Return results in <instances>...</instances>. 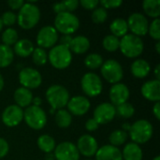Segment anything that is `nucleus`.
Masks as SVG:
<instances>
[{
    "mask_svg": "<svg viewBox=\"0 0 160 160\" xmlns=\"http://www.w3.org/2000/svg\"><path fill=\"white\" fill-rule=\"evenodd\" d=\"M40 19V11L38 6L32 2H27L19 9L17 21L23 29H31L36 26Z\"/></svg>",
    "mask_w": 160,
    "mask_h": 160,
    "instance_id": "1",
    "label": "nucleus"
},
{
    "mask_svg": "<svg viewBox=\"0 0 160 160\" xmlns=\"http://www.w3.org/2000/svg\"><path fill=\"white\" fill-rule=\"evenodd\" d=\"M119 49L125 56L135 58L142 54L144 49V44L140 37L133 34H127L120 39Z\"/></svg>",
    "mask_w": 160,
    "mask_h": 160,
    "instance_id": "2",
    "label": "nucleus"
},
{
    "mask_svg": "<svg viewBox=\"0 0 160 160\" xmlns=\"http://www.w3.org/2000/svg\"><path fill=\"white\" fill-rule=\"evenodd\" d=\"M153 126L152 124L144 119L136 121L130 126L129 135L131 140L136 144H143L147 142L153 136Z\"/></svg>",
    "mask_w": 160,
    "mask_h": 160,
    "instance_id": "3",
    "label": "nucleus"
},
{
    "mask_svg": "<svg viewBox=\"0 0 160 160\" xmlns=\"http://www.w3.org/2000/svg\"><path fill=\"white\" fill-rule=\"evenodd\" d=\"M80 26L78 17L71 12L58 13L54 19V28L63 35H71L75 33Z\"/></svg>",
    "mask_w": 160,
    "mask_h": 160,
    "instance_id": "4",
    "label": "nucleus"
},
{
    "mask_svg": "<svg viewBox=\"0 0 160 160\" xmlns=\"http://www.w3.org/2000/svg\"><path fill=\"white\" fill-rule=\"evenodd\" d=\"M48 58L53 68L57 69H65L70 65L72 61V54L68 48L59 44L51 49Z\"/></svg>",
    "mask_w": 160,
    "mask_h": 160,
    "instance_id": "5",
    "label": "nucleus"
},
{
    "mask_svg": "<svg viewBox=\"0 0 160 160\" xmlns=\"http://www.w3.org/2000/svg\"><path fill=\"white\" fill-rule=\"evenodd\" d=\"M46 98L52 106V109L61 110L67 106L69 100V93L64 86L54 84L47 89Z\"/></svg>",
    "mask_w": 160,
    "mask_h": 160,
    "instance_id": "6",
    "label": "nucleus"
},
{
    "mask_svg": "<svg viewBox=\"0 0 160 160\" xmlns=\"http://www.w3.org/2000/svg\"><path fill=\"white\" fill-rule=\"evenodd\" d=\"M23 119L26 125L35 130L42 129L47 123V116L45 112L38 106L31 105L23 112Z\"/></svg>",
    "mask_w": 160,
    "mask_h": 160,
    "instance_id": "7",
    "label": "nucleus"
},
{
    "mask_svg": "<svg viewBox=\"0 0 160 160\" xmlns=\"http://www.w3.org/2000/svg\"><path fill=\"white\" fill-rule=\"evenodd\" d=\"M100 68L101 74L107 82L115 84L123 79V68L116 60L109 59L105 61Z\"/></svg>",
    "mask_w": 160,
    "mask_h": 160,
    "instance_id": "8",
    "label": "nucleus"
},
{
    "mask_svg": "<svg viewBox=\"0 0 160 160\" xmlns=\"http://www.w3.org/2000/svg\"><path fill=\"white\" fill-rule=\"evenodd\" d=\"M83 93L88 97H97L102 92V82L98 75L93 72L85 73L81 81Z\"/></svg>",
    "mask_w": 160,
    "mask_h": 160,
    "instance_id": "9",
    "label": "nucleus"
},
{
    "mask_svg": "<svg viewBox=\"0 0 160 160\" xmlns=\"http://www.w3.org/2000/svg\"><path fill=\"white\" fill-rule=\"evenodd\" d=\"M19 82L22 87L26 89L38 88L42 82V77L39 71L32 68H24L19 73Z\"/></svg>",
    "mask_w": 160,
    "mask_h": 160,
    "instance_id": "10",
    "label": "nucleus"
},
{
    "mask_svg": "<svg viewBox=\"0 0 160 160\" xmlns=\"http://www.w3.org/2000/svg\"><path fill=\"white\" fill-rule=\"evenodd\" d=\"M127 22H128V29H130L132 34L137 37L145 36L148 33L149 22L147 18L142 13L139 12L132 13L128 17Z\"/></svg>",
    "mask_w": 160,
    "mask_h": 160,
    "instance_id": "11",
    "label": "nucleus"
},
{
    "mask_svg": "<svg viewBox=\"0 0 160 160\" xmlns=\"http://www.w3.org/2000/svg\"><path fill=\"white\" fill-rule=\"evenodd\" d=\"M58 33L53 26H43L38 33L37 43L39 48H52L58 40Z\"/></svg>",
    "mask_w": 160,
    "mask_h": 160,
    "instance_id": "12",
    "label": "nucleus"
},
{
    "mask_svg": "<svg viewBox=\"0 0 160 160\" xmlns=\"http://www.w3.org/2000/svg\"><path fill=\"white\" fill-rule=\"evenodd\" d=\"M53 156L56 160H79L80 158L77 146L70 142H64L55 146Z\"/></svg>",
    "mask_w": 160,
    "mask_h": 160,
    "instance_id": "13",
    "label": "nucleus"
},
{
    "mask_svg": "<svg viewBox=\"0 0 160 160\" xmlns=\"http://www.w3.org/2000/svg\"><path fill=\"white\" fill-rule=\"evenodd\" d=\"M23 120V111L17 105L8 106L2 113V122L9 128L18 126Z\"/></svg>",
    "mask_w": 160,
    "mask_h": 160,
    "instance_id": "14",
    "label": "nucleus"
},
{
    "mask_svg": "<svg viewBox=\"0 0 160 160\" xmlns=\"http://www.w3.org/2000/svg\"><path fill=\"white\" fill-rule=\"evenodd\" d=\"M115 114V107L111 103L104 102L97 106V108L95 109L94 119L98 123V125H104L113 120Z\"/></svg>",
    "mask_w": 160,
    "mask_h": 160,
    "instance_id": "15",
    "label": "nucleus"
},
{
    "mask_svg": "<svg viewBox=\"0 0 160 160\" xmlns=\"http://www.w3.org/2000/svg\"><path fill=\"white\" fill-rule=\"evenodd\" d=\"M67 106L70 114L82 116L89 111L91 105L87 98L82 96H76L69 98Z\"/></svg>",
    "mask_w": 160,
    "mask_h": 160,
    "instance_id": "16",
    "label": "nucleus"
},
{
    "mask_svg": "<svg viewBox=\"0 0 160 160\" xmlns=\"http://www.w3.org/2000/svg\"><path fill=\"white\" fill-rule=\"evenodd\" d=\"M77 149L79 153H81L84 157H93L96 155L98 149V144L97 140L92 137L91 135L85 134L82 135L77 143Z\"/></svg>",
    "mask_w": 160,
    "mask_h": 160,
    "instance_id": "17",
    "label": "nucleus"
},
{
    "mask_svg": "<svg viewBox=\"0 0 160 160\" xmlns=\"http://www.w3.org/2000/svg\"><path fill=\"white\" fill-rule=\"evenodd\" d=\"M129 89L124 83H115L112 86L110 90V99L112 101V105H121L126 103L129 98Z\"/></svg>",
    "mask_w": 160,
    "mask_h": 160,
    "instance_id": "18",
    "label": "nucleus"
},
{
    "mask_svg": "<svg viewBox=\"0 0 160 160\" xmlns=\"http://www.w3.org/2000/svg\"><path fill=\"white\" fill-rule=\"evenodd\" d=\"M142 95L150 101L158 102L160 100V81L151 80L142 86Z\"/></svg>",
    "mask_w": 160,
    "mask_h": 160,
    "instance_id": "19",
    "label": "nucleus"
},
{
    "mask_svg": "<svg viewBox=\"0 0 160 160\" xmlns=\"http://www.w3.org/2000/svg\"><path fill=\"white\" fill-rule=\"evenodd\" d=\"M96 160H123L122 152L119 148L111 144L103 145L98 149Z\"/></svg>",
    "mask_w": 160,
    "mask_h": 160,
    "instance_id": "20",
    "label": "nucleus"
},
{
    "mask_svg": "<svg viewBox=\"0 0 160 160\" xmlns=\"http://www.w3.org/2000/svg\"><path fill=\"white\" fill-rule=\"evenodd\" d=\"M14 100L20 108L29 107L33 100V94L29 89L19 87L14 92Z\"/></svg>",
    "mask_w": 160,
    "mask_h": 160,
    "instance_id": "21",
    "label": "nucleus"
},
{
    "mask_svg": "<svg viewBox=\"0 0 160 160\" xmlns=\"http://www.w3.org/2000/svg\"><path fill=\"white\" fill-rule=\"evenodd\" d=\"M131 73L134 77L139 78V79H142L145 78L150 70V65L149 63L144 60V59H137L135 60L132 64H131Z\"/></svg>",
    "mask_w": 160,
    "mask_h": 160,
    "instance_id": "22",
    "label": "nucleus"
},
{
    "mask_svg": "<svg viewBox=\"0 0 160 160\" xmlns=\"http://www.w3.org/2000/svg\"><path fill=\"white\" fill-rule=\"evenodd\" d=\"M89 47H90V41L86 37L77 36L75 38H72L69 46V51L77 54H82L88 51Z\"/></svg>",
    "mask_w": 160,
    "mask_h": 160,
    "instance_id": "23",
    "label": "nucleus"
},
{
    "mask_svg": "<svg viewBox=\"0 0 160 160\" xmlns=\"http://www.w3.org/2000/svg\"><path fill=\"white\" fill-rule=\"evenodd\" d=\"M122 157L124 160H142V148L134 142H129L124 147Z\"/></svg>",
    "mask_w": 160,
    "mask_h": 160,
    "instance_id": "24",
    "label": "nucleus"
},
{
    "mask_svg": "<svg viewBox=\"0 0 160 160\" xmlns=\"http://www.w3.org/2000/svg\"><path fill=\"white\" fill-rule=\"evenodd\" d=\"M34 45L32 41L26 38L19 39L14 44V52L17 55L21 57H27L32 54L34 51Z\"/></svg>",
    "mask_w": 160,
    "mask_h": 160,
    "instance_id": "25",
    "label": "nucleus"
},
{
    "mask_svg": "<svg viewBox=\"0 0 160 160\" xmlns=\"http://www.w3.org/2000/svg\"><path fill=\"white\" fill-rule=\"evenodd\" d=\"M110 29L112 35L115 36L116 38H123L124 36L127 35V32L128 30V22L126 20L122 18H117L112 22Z\"/></svg>",
    "mask_w": 160,
    "mask_h": 160,
    "instance_id": "26",
    "label": "nucleus"
},
{
    "mask_svg": "<svg viewBox=\"0 0 160 160\" xmlns=\"http://www.w3.org/2000/svg\"><path fill=\"white\" fill-rule=\"evenodd\" d=\"M142 8L146 15L158 19L160 15V0H144Z\"/></svg>",
    "mask_w": 160,
    "mask_h": 160,
    "instance_id": "27",
    "label": "nucleus"
},
{
    "mask_svg": "<svg viewBox=\"0 0 160 160\" xmlns=\"http://www.w3.org/2000/svg\"><path fill=\"white\" fill-rule=\"evenodd\" d=\"M37 142L38 148L46 154H50L55 149V141L52 136L48 134H44L38 137Z\"/></svg>",
    "mask_w": 160,
    "mask_h": 160,
    "instance_id": "28",
    "label": "nucleus"
},
{
    "mask_svg": "<svg viewBox=\"0 0 160 160\" xmlns=\"http://www.w3.org/2000/svg\"><path fill=\"white\" fill-rule=\"evenodd\" d=\"M79 6V1L77 0H67L60 3H56L52 6V9L54 12L61 13V12H71L74 11Z\"/></svg>",
    "mask_w": 160,
    "mask_h": 160,
    "instance_id": "29",
    "label": "nucleus"
},
{
    "mask_svg": "<svg viewBox=\"0 0 160 160\" xmlns=\"http://www.w3.org/2000/svg\"><path fill=\"white\" fill-rule=\"evenodd\" d=\"M14 53L10 47L0 44V68L8 67L13 61Z\"/></svg>",
    "mask_w": 160,
    "mask_h": 160,
    "instance_id": "30",
    "label": "nucleus"
},
{
    "mask_svg": "<svg viewBox=\"0 0 160 160\" xmlns=\"http://www.w3.org/2000/svg\"><path fill=\"white\" fill-rule=\"evenodd\" d=\"M72 122L71 114L68 112V111L61 109L58 110V112L55 114V123L56 125L61 128H67L70 126Z\"/></svg>",
    "mask_w": 160,
    "mask_h": 160,
    "instance_id": "31",
    "label": "nucleus"
},
{
    "mask_svg": "<svg viewBox=\"0 0 160 160\" xmlns=\"http://www.w3.org/2000/svg\"><path fill=\"white\" fill-rule=\"evenodd\" d=\"M127 139H128V133L125 130H121V129L114 130L113 132L111 133V135L109 137L111 145L115 146V147L124 144L126 142Z\"/></svg>",
    "mask_w": 160,
    "mask_h": 160,
    "instance_id": "32",
    "label": "nucleus"
},
{
    "mask_svg": "<svg viewBox=\"0 0 160 160\" xmlns=\"http://www.w3.org/2000/svg\"><path fill=\"white\" fill-rule=\"evenodd\" d=\"M84 64L88 68L97 69L103 64V58L98 53H90L84 59Z\"/></svg>",
    "mask_w": 160,
    "mask_h": 160,
    "instance_id": "33",
    "label": "nucleus"
},
{
    "mask_svg": "<svg viewBox=\"0 0 160 160\" xmlns=\"http://www.w3.org/2000/svg\"><path fill=\"white\" fill-rule=\"evenodd\" d=\"M2 41L4 45L10 47L18 41V33L14 28H7L2 34Z\"/></svg>",
    "mask_w": 160,
    "mask_h": 160,
    "instance_id": "34",
    "label": "nucleus"
},
{
    "mask_svg": "<svg viewBox=\"0 0 160 160\" xmlns=\"http://www.w3.org/2000/svg\"><path fill=\"white\" fill-rule=\"evenodd\" d=\"M120 39L113 35H107L102 41V45L106 51L109 52H115L119 49Z\"/></svg>",
    "mask_w": 160,
    "mask_h": 160,
    "instance_id": "35",
    "label": "nucleus"
},
{
    "mask_svg": "<svg viewBox=\"0 0 160 160\" xmlns=\"http://www.w3.org/2000/svg\"><path fill=\"white\" fill-rule=\"evenodd\" d=\"M32 58H33V62L37 66H43L47 63L48 54L44 49L38 47V48L34 49V51L32 52Z\"/></svg>",
    "mask_w": 160,
    "mask_h": 160,
    "instance_id": "36",
    "label": "nucleus"
},
{
    "mask_svg": "<svg viewBox=\"0 0 160 160\" xmlns=\"http://www.w3.org/2000/svg\"><path fill=\"white\" fill-rule=\"evenodd\" d=\"M115 112L119 116L123 118H130L134 115L135 109L132 104L126 102L121 105H118L115 109Z\"/></svg>",
    "mask_w": 160,
    "mask_h": 160,
    "instance_id": "37",
    "label": "nucleus"
},
{
    "mask_svg": "<svg viewBox=\"0 0 160 160\" xmlns=\"http://www.w3.org/2000/svg\"><path fill=\"white\" fill-rule=\"evenodd\" d=\"M108 17L107 10L100 7V8H96L92 13V20L95 23H103Z\"/></svg>",
    "mask_w": 160,
    "mask_h": 160,
    "instance_id": "38",
    "label": "nucleus"
},
{
    "mask_svg": "<svg viewBox=\"0 0 160 160\" xmlns=\"http://www.w3.org/2000/svg\"><path fill=\"white\" fill-rule=\"evenodd\" d=\"M148 33L150 34V36L159 41L160 40V20L159 18L158 19H155L150 24H149V27H148Z\"/></svg>",
    "mask_w": 160,
    "mask_h": 160,
    "instance_id": "39",
    "label": "nucleus"
},
{
    "mask_svg": "<svg viewBox=\"0 0 160 160\" xmlns=\"http://www.w3.org/2000/svg\"><path fill=\"white\" fill-rule=\"evenodd\" d=\"M0 19H1L3 24L10 26V25H12V24H14L16 22L17 16L12 11H6L5 13H3V15H2V17Z\"/></svg>",
    "mask_w": 160,
    "mask_h": 160,
    "instance_id": "40",
    "label": "nucleus"
},
{
    "mask_svg": "<svg viewBox=\"0 0 160 160\" xmlns=\"http://www.w3.org/2000/svg\"><path fill=\"white\" fill-rule=\"evenodd\" d=\"M99 3L102 6V8L106 9V8H116L120 7L123 2L121 0H102Z\"/></svg>",
    "mask_w": 160,
    "mask_h": 160,
    "instance_id": "41",
    "label": "nucleus"
},
{
    "mask_svg": "<svg viewBox=\"0 0 160 160\" xmlns=\"http://www.w3.org/2000/svg\"><path fill=\"white\" fill-rule=\"evenodd\" d=\"M79 4H81L82 6V8H84L86 9L93 10L96 8H98L99 1H98V0H82L81 2H79Z\"/></svg>",
    "mask_w": 160,
    "mask_h": 160,
    "instance_id": "42",
    "label": "nucleus"
},
{
    "mask_svg": "<svg viewBox=\"0 0 160 160\" xmlns=\"http://www.w3.org/2000/svg\"><path fill=\"white\" fill-rule=\"evenodd\" d=\"M8 150H9V146L8 142L5 139L0 138V158L6 157L8 153Z\"/></svg>",
    "mask_w": 160,
    "mask_h": 160,
    "instance_id": "43",
    "label": "nucleus"
},
{
    "mask_svg": "<svg viewBox=\"0 0 160 160\" xmlns=\"http://www.w3.org/2000/svg\"><path fill=\"white\" fill-rule=\"evenodd\" d=\"M98 123L94 119V118H90L86 121L85 123V128L88 131H95L98 128Z\"/></svg>",
    "mask_w": 160,
    "mask_h": 160,
    "instance_id": "44",
    "label": "nucleus"
},
{
    "mask_svg": "<svg viewBox=\"0 0 160 160\" xmlns=\"http://www.w3.org/2000/svg\"><path fill=\"white\" fill-rule=\"evenodd\" d=\"M71 40H72V38H71L70 35H63L60 38V45H62V46L67 47V48L69 49Z\"/></svg>",
    "mask_w": 160,
    "mask_h": 160,
    "instance_id": "45",
    "label": "nucleus"
},
{
    "mask_svg": "<svg viewBox=\"0 0 160 160\" xmlns=\"http://www.w3.org/2000/svg\"><path fill=\"white\" fill-rule=\"evenodd\" d=\"M24 2L22 0H9L8 1V5L12 8V9H20Z\"/></svg>",
    "mask_w": 160,
    "mask_h": 160,
    "instance_id": "46",
    "label": "nucleus"
},
{
    "mask_svg": "<svg viewBox=\"0 0 160 160\" xmlns=\"http://www.w3.org/2000/svg\"><path fill=\"white\" fill-rule=\"evenodd\" d=\"M153 113L154 115L156 116L157 120H159L160 119V103L158 102H156V104L154 105L153 107Z\"/></svg>",
    "mask_w": 160,
    "mask_h": 160,
    "instance_id": "47",
    "label": "nucleus"
},
{
    "mask_svg": "<svg viewBox=\"0 0 160 160\" xmlns=\"http://www.w3.org/2000/svg\"><path fill=\"white\" fill-rule=\"evenodd\" d=\"M32 102H33L34 106H38V107H39V105L41 104L42 100H41V98H38V97H36V98H33Z\"/></svg>",
    "mask_w": 160,
    "mask_h": 160,
    "instance_id": "48",
    "label": "nucleus"
},
{
    "mask_svg": "<svg viewBox=\"0 0 160 160\" xmlns=\"http://www.w3.org/2000/svg\"><path fill=\"white\" fill-rule=\"evenodd\" d=\"M159 68H160V65L159 64H158L157 65V67H156V68H155V75H156V80H158V81H160V73H159Z\"/></svg>",
    "mask_w": 160,
    "mask_h": 160,
    "instance_id": "49",
    "label": "nucleus"
},
{
    "mask_svg": "<svg viewBox=\"0 0 160 160\" xmlns=\"http://www.w3.org/2000/svg\"><path fill=\"white\" fill-rule=\"evenodd\" d=\"M54 156L50 153V154H46V157H45V160H54Z\"/></svg>",
    "mask_w": 160,
    "mask_h": 160,
    "instance_id": "50",
    "label": "nucleus"
},
{
    "mask_svg": "<svg viewBox=\"0 0 160 160\" xmlns=\"http://www.w3.org/2000/svg\"><path fill=\"white\" fill-rule=\"evenodd\" d=\"M3 87H4V79H3L2 75L0 74V92L3 90Z\"/></svg>",
    "mask_w": 160,
    "mask_h": 160,
    "instance_id": "51",
    "label": "nucleus"
},
{
    "mask_svg": "<svg viewBox=\"0 0 160 160\" xmlns=\"http://www.w3.org/2000/svg\"><path fill=\"white\" fill-rule=\"evenodd\" d=\"M156 51L158 53H160V41H158L156 43Z\"/></svg>",
    "mask_w": 160,
    "mask_h": 160,
    "instance_id": "52",
    "label": "nucleus"
},
{
    "mask_svg": "<svg viewBox=\"0 0 160 160\" xmlns=\"http://www.w3.org/2000/svg\"><path fill=\"white\" fill-rule=\"evenodd\" d=\"M123 128H125V129H130V125H128V124H124L123 125Z\"/></svg>",
    "mask_w": 160,
    "mask_h": 160,
    "instance_id": "53",
    "label": "nucleus"
},
{
    "mask_svg": "<svg viewBox=\"0 0 160 160\" xmlns=\"http://www.w3.org/2000/svg\"><path fill=\"white\" fill-rule=\"evenodd\" d=\"M2 27H3V23H2V21H1V19H0V31L2 30Z\"/></svg>",
    "mask_w": 160,
    "mask_h": 160,
    "instance_id": "54",
    "label": "nucleus"
},
{
    "mask_svg": "<svg viewBox=\"0 0 160 160\" xmlns=\"http://www.w3.org/2000/svg\"><path fill=\"white\" fill-rule=\"evenodd\" d=\"M153 160H160V157L159 156H157V157H156V158H155Z\"/></svg>",
    "mask_w": 160,
    "mask_h": 160,
    "instance_id": "55",
    "label": "nucleus"
},
{
    "mask_svg": "<svg viewBox=\"0 0 160 160\" xmlns=\"http://www.w3.org/2000/svg\"><path fill=\"white\" fill-rule=\"evenodd\" d=\"M87 160H91V159H87Z\"/></svg>",
    "mask_w": 160,
    "mask_h": 160,
    "instance_id": "56",
    "label": "nucleus"
}]
</instances>
